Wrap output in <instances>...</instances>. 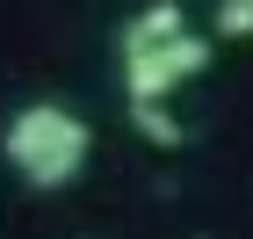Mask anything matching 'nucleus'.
I'll return each instance as SVG.
<instances>
[{"instance_id":"f257e3e1","label":"nucleus","mask_w":253,"mask_h":239,"mask_svg":"<svg viewBox=\"0 0 253 239\" xmlns=\"http://www.w3.org/2000/svg\"><path fill=\"white\" fill-rule=\"evenodd\" d=\"M0 159H7V174L22 189H37V196H58L87 174V159H94V131L87 116H73L65 101H22L15 116L0 123Z\"/></svg>"},{"instance_id":"f03ea898","label":"nucleus","mask_w":253,"mask_h":239,"mask_svg":"<svg viewBox=\"0 0 253 239\" xmlns=\"http://www.w3.org/2000/svg\"><path fill=\"white\" fill-rule=\"evenodd\" d=\"M203 65H210V37L188 29V15L174 0H152L123 29V95H130V116L137 109H159L167 95H181Z\"/></svg>"},{"instance_id":"7ed1b4c3","label":"nucleus","mask_w":253,"mask_h":239,"mask_svg":"<svg viewBox=\"0 0 253 239\" xmlns=\"http://www.w3.org/2000/svg\"><path fill=\"white\" fill-rule=\"evenodd\" d=\"M217 29L224 37H253V0H224L217 7Z\"/></svg>"}]
</instances>
